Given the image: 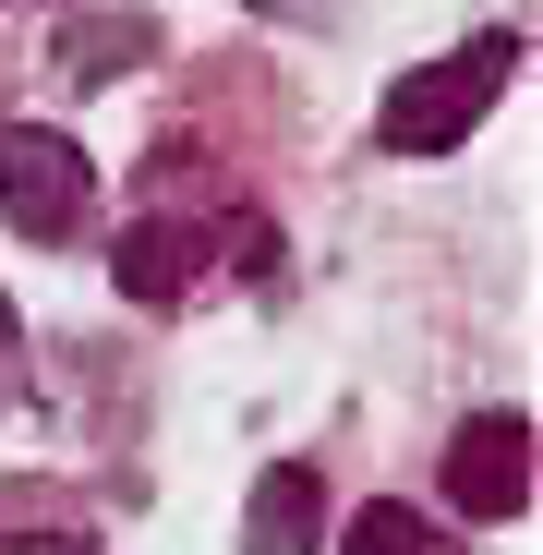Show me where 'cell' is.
I'll use <instances>...</instances> for the list:
<instances>
[{
  "label": "cell",
  "mask_w": 543,
  "mask_h": 555,
  "mask_svg": "<svg viewBox=\"0 0 543 555\" xmlns=\"http://www.w3.org/2000/svg\"><path fill=\"white\" fill-rule=\"evenodd\" d=\"M314 519H326L314 459H279V472L254 483V507H242V555H302V543H314Z\"/></svg>",
  "instance_id": "obj_5"
},
{
  "label": "cell",
  "mask_w": 543,
  "mask_h": 555,
  "mask_svg": "<svg viewBox=\"0 0 543 555\" xmlns=\"http://www.w3.org/2000/svg\"><path fill=\"white\" fill-rule=\"evenodd\" d=\"M507 73H519V37H471L460 61H435V73H411L399 98H387V145L399 157H447L495 98H507Z\"/></svg>",
  "instance_id": "obj_1"
},
{
  "label": "cell",
  "mask_w": 543,
  "mask_h": 555,
  "mask_svg": "<svg viewBox=\"0 0 543 555\" xmlns=\"http://www.w3.org/2000/svg\"><path fill=\"white\" fill-rule=\"evenodd\" d=\"M266 242H279V230H266L254 206H206V218H145L133 242H121V291L133 302H181V291H194V278H218V266H266Z\"/></svg>",
  "instance_id": "obj_2"
},
{
  "label": "cell",
  "mask_w": 543,
  "mask_h": 555,
  "mask_svg": "<svg viewBox=\"0 0 543 555\" xmlns=\"http://www.w3.org/2000/svg\"><path fill=\"white\" fill-rule=\"evenodd\" d=\"M0 555H98V531L49 483H0Z\"/></svg>",
  "instance_id": "obj_6"
},
{
  "label": "cell",
  "mask_w": 543,
  "mask_h": 555,
  "mask_svg": "<svg viewBox=\"0 0 543 555\" xmlns=\"http://www.w3.org/2000/svg\"><path fill=\"white\" fill-rule=\"evenodd\" d=\"M447 495H460L471 519H519L531 507V423L519 411L460 423V447H447Z\"/></svg>",
  "instance_id": "obj_4"
},
{
  "label": "cell",
  "mask_w": 543,
  "mask_h": 555,
  "mask_svg": "<svg viewBox=\"0 0 543 555\" xmlns=\"http://www.w3.org/2000/svg\"><path fill=\"white\" fill-rule=\"evenodd\" d=\"M350 555H447V531L411 519V507H362L350 519Z\"/></svg>",
  "instance_id": "obj_7"
},
{
  "label": "cell",
  "mask_w": 543,
  "mask_h": 555,
  "mask_svg": "<svg viewBox=\"0 0 543 555\" xmlns=\"http://www.w3.org/2000/svg\"><path fill=\"white\" fill-rule=\"evenodd\" d=\"M0 218H13L25 242H73L85 218H98V169H85V145L49 133V121H13V133H0Z\"/></svg>",
  "instance_id": "obj_3"
},
{
  "label": "cell",
  "mask_w": 543,
  "mask_h": 555,
  "mask_svg": "<svg viewBox=\"0 0 543 555\" xmlns=\"http://www.w3.org/2000/svg\"><path fill=\"white\" fill-rule=\"evenodd\" d=\"M25 387V326H13V302H0V399Z\"/></svg>",
  "instance_id": "obj_8"
}]
</instances>
